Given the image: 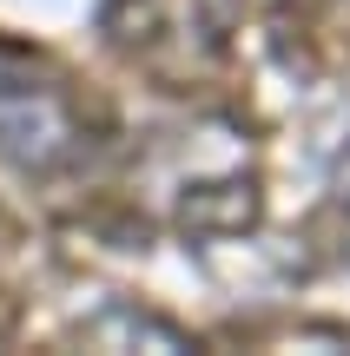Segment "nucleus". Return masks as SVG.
Listing matches in <instances>:
<instances>
[{
	"label": "nucleus",
	"mask_w": 350,
	"mask_h": 356,
	"mask_svg": "<svg viewBox=\"0 0 350 356\" xmlns=\"http://www.w3.org/2000/svg\"><path fill=\"white\" fill-rule=\"evenodd\" d=\"M331 211H337V238H344V257H350V152L337 159V185H331Z\"/></svg>",
	"instance_id": "nucleus-3"
},
{
	"label": "nucleus",
	"mask_w": 350,
	"mask_h": 356,
	"mask_svg": "<svg viewBox=\"0 0 350 356\" xmlns=\"http://www.w3.org/2000/svg\"><path fill=\"white\" fill-rule=\"evenodd\" d=\"M238 26H245V0H106L100 33L113 53L159 86L192 92L212 73L232 66Z\"/></svg>",
	"instance_id": "nucleus-1"
},
{
	"label": "nucleus",
	"mask_w": 350,
	"mask_h": 356,
	"mask_svg": "<svg viewBox=\"0 0 350 356\" xmlns=\"http://www.w3.org/2000/svg\"><path fill=\"white\" fill-rule=\"evenodd\" d=\"M93 145V113L53 53L0 33V159L20 172H66Z\"/></svg>",
	"instance_id": "nucleus-2"
}]
</instances>
